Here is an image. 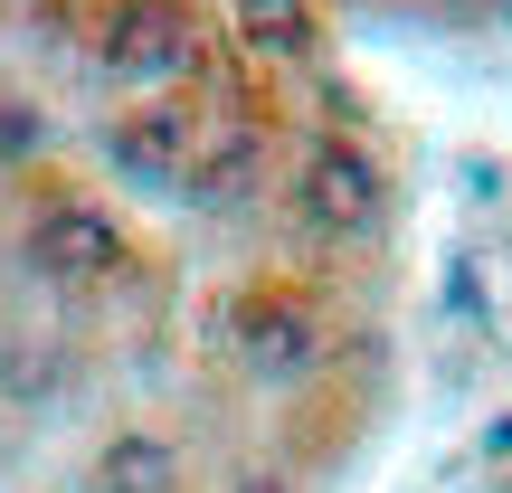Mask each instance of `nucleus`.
<instances>
[{
    "mask_svg": "<svg viewBox=\"0 0 512 493\" xmlns=\"http://www.w3.org/2000/svg\"><path fill=\"white\" fill-rule=\"evenodd\" d=\"M370 171L351 162V152H323V162H313V219H332V228H361L370 219Z\"/></svg>",
    "mask_w": 512,
    "mask_h": 493,
    "instance_id": "obj_1",
    "label": "nucleus"
},
{
    "mask_svg": "<svg viewBox=\"0 0 512 493\" xmlns=\"http://www.w3.org/2000/svg\"><path fill=\"white\" fill-rule=\"evenodd\" d=\"M247 493H275V484H247Z\"/></svg>",
    "mask_w": 512,
    "mask_h": 493,
    "instance_id": "obj_2",
    "label": "nucleus"
}]
</instances>
